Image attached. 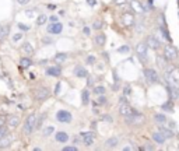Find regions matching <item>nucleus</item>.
Here are the masks:
<instances>
[{"label":"nucleus","instance_id":"1","mask_svg":"<svg viewBox=\"0 0 179 151\" xmlns=\"http://www.w3.org/2000/svg\"><path fill=\"white\" fill-rule=\"evenodd\" d=\"M35 125H37V116H35L34 113L28 115L27 119H25V122H24L23 131H24L25 134H31V133L35 130Z\"/></svg>","mask_w":179,"mask_h":151},{"label":"nucleus","instance_id":"2","mask_svg":"<svg viewBox=\"0 0 179 151\" xmlns=\"http://www.w3.org/2000/svg\"><path fill=\"white\" fill-rule=\"evenodd\" d=\"M164 57H165L168 62L176 60V59H178V50H176V48H174L172 45H167L164 48Z\"/></svg>","mask_w":179,"mask_h":151},{"label":"nucleus","instance_id":"3","mask_svg":"<svg viewBox=\"0 0 179 151\" xmlns=\"http://www.w3.org/2000/svg\"><path fill=\"white\" fill-rule=\"evenodd\" d=\"M56 119L59 120V122H62V123H70V122H71V119H73V116H71V113H70L69 110L60 109V110H57Z\"/></svg>","mask_w":179,"mask_h":151},{"label":"nucleus","instance_id":"4","mask_svg":"<svg viewBox=\"0 0 179 151\" xmlns=\"http://www.w3.org/2000/svg\"><path fill=\"white\" fill-rule=\"evenodd\" d=\"M147 50H148V46H147L146 42H138L137 46H136V53H137V56L141 60L147 59Z\"/></svg>","mask_w":179,"mask_h":151},{"label":"nucleus","instance_id":"5","mask_svg":"<svg viewBox=\"0 0 179 151\" xmlns=\"http://www.w3.org/2000/svg\"><path fill=\"white\" fill-rule=\"evenodd\" d=\"M134 112H136V110L132 109V106L129 105V104H126V102L120 104V106H119V115L123 116V118H129V116L133 115Z\"/></svg>","mask_w":179,"mask_h":151},{"label":"nucleus","instance_id":"6","mask_svg":"<svg viewBox=\"0 0 179 151\" xmlns=\"http://www.w3.org/2000/svg\"><path fill=\"white\" fill-rule=\"evenodd\" d=\"M143 73H144V77H146L150 83H158L159 81L158 73H157L154 69H144Z\"/></svg>","mask_w":179,"mask_h":151},{"label":"nucleus","instance_id":"7","mask_svg":"<svg viewBox=\"0 0 179 151\" xmlns=\"http://www.w3.org/2000/svg\"><path fill=\"white\" fill-rule=\"evenodd\" d=\"M48 97H49V90L46 87L37 88V91H35V99L37 101H45V99H48Z\"/></svg>","mask_w":179,"mask_h":151},{"label":"nucleus","instance_id":"8","mask_svg":"<svg viewBox=\"0 0 179 151\" xmlns=\"http://www.w3.org/2000/svg\"><path fill=\"white\" fill-rule=\"evenodd\" d=\"M62 31H63V25L60 23H52L48 27V32L52 34V35H59Z\"/></svg>","mask_w":179,"mask_h":151},{"label":"nucleus","instance_id":"9","mask_svg":"<svg viewBox=\"0 0 179 151\" xmlns=\"http://www.w3.org/2000/svg\"><path fill=\"white\" fill-rule=\"evenodd\" d=\"M147 46L148 48H151V49H154V50H157L161 46V44H159V41H158V38H155L154 35H150V37H147Z\"/></svg>","mask_w":179,"mask_h":151},{"label":"nucleus","instance_id":"10","mask_svg":"<svg viewBox=\"0 0 179 151\" xmlns=\"http://www.w3.org/2000/svg\"><path fill=\"white\" fill-rule=\"evenodd\" d=\"M122 23H123V25H126V27H132V25L134 24V16L132 13H123Z\"/></svg>","mask_w":179,"mask_h":151},{"label":"nucleus","instance_id":"11","mask_svg":"<svg viewBox=\"0 0 179 151\" xmlns=\"http://www.w3.org/2000/svg\"><path fill=\"white\" fill-rule=\"evenodd\" d=\"M127 120L126 122L127 123H130V125H138V123H141L143 122V116L140 113H137V112H134L133 115H130V116H129V118H126Z\"/></svg>","mask_w":179,"mask_h":151},{"label":"nucleus","instance_id":"12","mask_svg":"<svg viewBox=\"0 0 179 151\" xmlns=\"http://www.w3.org/2000/svg\"><path fill=\"white\" fill-rule=\"evenodd\" d=\"M73 73L76 77H80V78H84V77H88V71H87L83 66H76L73 70Z\"/></svg>","mask_w":179,"mask_h":151},{"label":"nucleus","instance_id":"13","mask_svg":"<svg viewBox=\"0 0 179 151\" xmlns=\"http://www.w3.org/2000/svg\"><path fill=\"white\" fill-rule=\"evenodd\" d=\"M151 137H153V140H154L155 144H164V143H165V140H167V139H165V136L161 133V130L154 131Z\"/></svg>","mask_w":179,"mask_h":151},{"label":"nucleus","instance_id":"14","mask_svg":"<svg viewBox=\"0 0 179 151\" xmlns=\"http://www.w3.org/2000/svg\"><path fill=\"white\" fill-rule=\"evenodd\" d=\"M81 136H83V143H84V146L86 147H90V146H93V143H94V137H93V134L90 133V131H83L81 133Z\"/></svg>","mask_w":179,"mask_h":151},{"label":"nucleus","instance_id":"15","mask_svg":"<svg viewBox=\"0 0 179 151\" xmlns=\"http://www.w3.org/2000/svg\"><path fill=\"white\" fill-rule=\"evenodd\" d=\"M46 74L50 76V77H59L62 74L60 66H52V67H49V69L46 70Z\"/></svg>","mask_w":179,"mask_h":151},{"label":"nucleus","instance_id":"16","mask_svg":"<svg viewBox=\"0 0 179 151\" xmlns=\"http://www.w3.org/2000/svg\"><path fill=\"white\" fill-rule=\"evenodd\" d=\"M55 137H56L57 143H66V141L69 140V134H67L66 131H57Z\"/></svg>","mask_w":179,"mask_h":151},{"label":"nucleus","instance_id":"17","mask_svg":"<svg viewBox=\"0 0 179 151\" xmlns=\"http://www.w3.org/2000/svg\"><path fill=\"white\" fill-rule=\"evenodd\" d=\"M130 7L134 10V13H143L144 11V7L141 6V3H138L137 0H132Z\"/></svg>","mask_w":179,"mask_h":151},{"label":"nucleus","instance_id":"18","mask_svg":"<svg viewBox=\"0 0 179 151\" xmlns=\"http://www.w3.org/2000/svg\"><path fill=\"white\" fill-rule=\"evenodd\" d=\"M21 49H23V52L24 53H27L28 56H31V55L34 53V48H32V45H31L29 42H24L23 46H21Z\"/></svg>","mask_w":179,"mask_h":151},{"label":"nucleus","instance_id":"19","mask_svg":"<svg viewBox=\"0 0 179 151\" xmlns=\"http://www.w3.org/2000/svg\"><path fill=\"white\" fill-rule=\"evenodd\" d=\"M11 141H13V139L11 137H7L6 136V139H0V148L3 150V148H8L10 146H11Z\"/></svg>","mask_w":179,"mask_h":151},{"label":"nucleus","instance_id":"20","mask_svg":"<svg viewBox=\"0 0 179 151\" xmlns=\"http://www.w3.org/2000/svg\"><path fill=\"white\" fill-rule=\"evenodd\" d=\"M105 41H106L105 34H98L97 37H95V45L97 46H104L105 45Z\"/></svg>","mask_w":179,"mask_h":151},{"label":"nucleus","instance_id":"21","mask_svg":"<svg viewBox=\"0 0 179 151\" xmlns=\"http://www.w3.org/2000/svg\"><path fill=\"white\" fill-rule=\"evenodd\" d=\"M8 125L11 127H17L20 125V118H18L17 115H11V116L8 118Z\"/></svg>","mask_w":179,"mask_h":151},{"label":"nucleus","instance_id":"22","mask_svg":"<svg viewBox=\"0 0 179 151\" xmlns=\"http://www.w3.org/2000/svg\"><path fill=\"white\" fill-rule=\"evenodd\" d=\"M159 130H161V133L165 136V139H172V137L175 136V133H174V131H172L169 127H161Z\"/></svg>","mask_w":179,"mask_h":151},{"label":"nucleus","instance_id":"23","mask_svg":"<svg viewBox=\"0 0 179 151\" xmlns=\"http://www.w3.org/2000/svg\"><path fill=\"white\" fill-rule=\"evenodd\" d=\"M154 120L158 123V125H164L165 122H168L167 118H165V115H162V113H155L154 115Z\"/></svg>","mask_w":179,"mask_h":151},{"label":"nucleus","instance_id":"24","mask_svg":"<svg viewBox=\"0 0 179 151\" xmlns=\"http://www.w3.org/2000/svg\"><path fill=\"white\" fill-rule=\"evenodd\" d=\"M20 65H21V67H24V69H28L29 66H32V60H31L29 57H21Z\"/></svg>","mask_w":179,"mask_h":151},{"label":"nucleus","instance_id":"25","mask_svg":"<svg viewBox=\"0 0 179 151\" xmlns=\"http://www.w3.org/2000/svg\"><path fill=\"white\" fill-rule=\"evenodd\" d=\"M105 146H106L108 148H115L116 146H118V139H116V137H111V139L106 140Z\"/></svg>","mask_w":179,"mask_h":151},{"label":"nucleus","instance_id":"26","mask_svg":"<svg viewBox=\"0 0 179 151\" xmlns=\"http://www.w3.org/2000/svg\"><path fill=\"white\" fill-rule=\"evenodd\" d=\"M67 59V53H56L55 55V62H57V63H63V62Z\"/></svg>","mask_w":179,"mask_h":151},{"label":"nucleus","instance_id":"27","mask_svg":"<svg viewBox=\"0 0 179 151\" xmlns=\"http://www.w3.org/2000/svg\"><path fill=\"white\" fill-rule=\"evenodd\" d=\"M155 60H157V63H158V66L159 67H161V69H165V65H167V59H165V57H162V56H157L155 57Z\"/></svg>","mask_w":179,"mask_h":151},{"label":"nucleus","instance_id":"28","mask_svg":"<svg viewBox=\"0 0 179 151\" xmlns=\"http://www.w3.org/2000/svg\"><path fill=\"white\" fill-rule=\"evenodd\" d=\"M81 97H83V104L87 105V104L90 102V92H88V90H83Z\"/></svg>","mask_w":179,"mask_h":151},{"label":"nucleus","instance_id":"29","mask_svg":"<svg viewBox=\"0 0 179 151\" xmlns=\"http://www.w3.org/2000/svg\"><path fill=\"white\" fill-rule=\"evenodd\" d=\"M8 35V27H3L0 28V41H4V38Z\"/></svg>","mask_w":179,"mask_h":151},{"label":"nucleus","instance_id":"30","mask_svg":"<svg viewBox=\"0 0 179 151\" xmlns=\"http://www.w3.org/2000/svg\"><path fill=\"white\" fill-rule=\"evenodd\" d=\"M46 21H48V17L45 16V14H41V16L37 18V24H38V25H44Z\"/></svg>","mask_w":179,"mask_h":151},{"label":"nucleus","instance_id":"31","mask_svg":"<svg viewBox=\"0 0 179 151\" xmlns=\"http://www.w3.org/2000/svg\"><path fill=\"white\" fill-rule=\"evenodd\" d=\"M94 92H95L97 95H99V94H105V87H102V86L94 87Z\"/></svg>","mask_w":179,"mask_h":151},{"label":"nucleus","instance_id":"32","mask_svg":"<svg viewBox=\"0 0 179 151\" xmlns=\"http://www.w3.org/2000/svg\"><path fill=\"white\" fill-rule=\"evenodd\" d=\"M162 109L164 110H168V112H174V105H172V102H167V104H164L162 105Z\"/></svg>","mask_w":179,"mask_h":151},{"label":"nucleus","instance_id":"33","mask_svg":"<svg viewBox=\"0 0 179 151\" xmlns=\"http://www.w3.org/2000/svg\"><path fill=\"white\" fill-rule=\"evenodd\" d=\"M55 131V127L53 126H48V127H45V130H44V136H50Z\"/></svg>","mask_w":179,"mask_h":151},{"label":"nucleus","instance_id":"34","mask_svg":"<svg viewBox=\"0 0 179 151\" xmlns=\"http://www.w3.org/2000/svg\"><path fill=\"white\" fill-rule=\"evenodd\" d=\"M159 29H161V32H162V35H164V37H165V39H168V42H172L171 37H169V32H168L167 29L164 28V27H161V28H159Z\"/></svg>","mask_w":179,"mask_h":151},{"label":"nucleus","instance_id":"35","mask_svg":"<svg viewBox=\"0 0 179 151\" xmlns=\"http://www.w3.org/2000/svg\"><path fill=\"white\" fill-rule=\"evenodd\" d=\"M102 25H104V23H102L101 20H95V21H94V28H95V29H101Z\"/></svg>","mask_w":179,"mask_h":151},{"label":"nucleus","instance_id":"36","mask_svg":"<svg viewBox=\"0 0 179 151\" xmlns=\"http://www.w3.org/2000/svg\"><path fill=\"white\" fill-rule=\"evenodd\" d=\"M129 50H130V48H129V46H127V45H123V46H120V48L118 49V52H119V53H127Z\"/></svg>","mask_w":179,"mask_h":151},{"label":"nucleus","instance_id":"37","mask_svg":"<svg viewBox=\"0 0 179 151\" xmlns=\"http://www.w3.org/2000/svg\"><path fill=\"white\" fill-rule=\"evenodd\" d=\"M97 101H98V104H101V105H104V104L106 102L105 95H104V94H99V95H98V99H97Z\"/></svg>","mask_w":179,"mask_h":151},{"label":"nucleus","instance_id":"38","mask_svg":"<svg viewBox=\"0 0 179 151\" xmlns=\"http://www.w3.org/2000/svg\"><path fill=\"white\" fill-rule=\"evenodd\" d=\"M101 119H102V120H105V122H108V123H112V122H114L112 116H109V115H102Z\"/></svg>","mask_w":179,"mask_h":151},{"label":"nucleus","instance_id":"39","mask_svg":"<svg viewBox=\"0 0 179 151\" xmlns=\"http://www.w3.org/2000/svg\"><path fill=\"white\" fill-rule=\"evenodd\" d=\"M7 136V129L4 126H2L0 127V139H3V137H6Z\"/></svg>","mask_w":179,"mask_h":151},{"label":"nucleus","instance_id":"40","mask_svg":"<svg viewBox=\"0 0 179 151\" xmlns=\"http://www.w3.org/2000/svg\"><path fill=\"white\" fill-rule=\"evenodd\" d=\"M78 148L76 147V146H66V147H63V151H77Z\"/></svg>","mask_w":179,"mask_h":151},{"label":"nucleus","instance_id":"41","mask_svg":"<svg viewBox=\"0 0 179 151\" xmlns=\"http://www.w3.org/2000/svg\"><path fill=\"white\" fill-rule=\"evenodd\" d=\"M21 38H23V34H16V35H14V37H13V42H17V41H20Z\"/></svg>","mask_w":179,"mask_h":151},{"label":"nucleus","instance_id":"42","mask_svg":"<svg viewBox=\"0 0 179 151\" xmlns=\"http://www.w3.org/2000/svg\"><path fill=\"white\" fill-rule=\"evenodd\" d=\"M18 28H20L21 31H28L29 27L28 25H24V24H21V23H18Z\"/></svg>","mask_w":179,"mask_h":151},{"label":"nucleus","instance_id":"43","mask_svg":"<svg viewBox=\"0 0 179 151\" xmlns=\"http://www.w3.org/2000/svg\"><path fill=\"white\" fill-rule=\"evenodd\" d=\"M87 63H88V65H94V63H95V57H94V56H88V57H87Z\"/></svg>","mask_w":179,"mask_h":151},{"label":"nucleus","instance_id":"44","mask_svg":"<svg viewBox=\"0 0 179 151\" xmlns=\"http://www.w3.org/2000/svg\"><path fill=\"white\" fill-rule=\"evenodd\" d=\"M115 4H118V6H123V4H126V0H114Z\"/></svg>","mask_w":179,"mask_h":151},{"label":"nucleus","instance_id":"45","mask_svg":"<svg viewBox=\"0 0 179 151\" xmlns=\"http://www.w3.org/2000/svg\"><path fill=\"white\" fill-rule=\"evenodd\" d=\"M83 32H84V35H87V37H88L90 34H91V29H90L88 27H84V29H83Z\"/></svg>","mask_w":179,"mask_h":151},{"label":"nucleus","instance_id":"46","mask_svg":"<svg viewBox=\"0 0 179 151\" xmlns=\"http://www.w3.org/2000/svg\"><path fill=\"white\" fill-rule=\"evenodd\" d=\"M60 87H62V84H60V83H57V84H56V88H55V94H59V91H60Z\"/></svg>","mask_w":179,"mask_h":151},{"label":"nucleus","instance_id":"47","mask_svg":"<svg viewBox=\"0 0 179 151\" xmlns=\"http://www.w3.org/2000/svg\"><path fill=\"white\" fill-rule=\"evenodd\" d=\"M49 21H50V23H57V17L56 16H52L50 18H49Z\"/></svg>","mask_w":179,"mask_h":151},{"label":"nucleus","instance_id":"48","mask_svg":"<svg viewBox=\"0 0 179 151\" xmlns=\"http://www.w3.org/2000/svg\"><path fill=\"white\" fill-rule=\"evenodd\" d=\"M87 3H88L90 6H95V4H97V2H95V0H87Z\"/></svg>","mask_w":179,"mask_h":151},{"label":"nucleus","instance_id":"49","mask_svg":"<svg viewBox=\"0 0 179 151\" xmlns=\"http://www.w3.org/2000/svg\"><path fill=\"white\" fill-rule=\"evenodd\" d=\"M17 2H18L20 4H27V3H29L31 0H17Z\"/></svg>","mask_w":179,"mask_h":151},{"label":"nucleus","instance_id":"50","mask_svg":"<svg viewBox=\"0 0 179 151\" xmlns=\"http://www.w3.org/2000/svg\"><path fill=\"white\" fill-rule=\"evenodd\" d=\"M172 95H175L176 98H179V87H178V88H175V92H174Z\"/></svg>","mask_w":179,"mask_h":151},{"label":"nucleus","instance_id":"51","mask_svg":"<svg viewBox=\"0 0 179 151\" xmlns=\"http://www.w3.org/2000/svg\"><path fill=\"white\" fill-rule=\"evenodd\" d=\"M52 39H48V38H44V44H52Z\"/></svg>","mask_w":179,"mask_h":151},{"label":"nucleus","instance_id":"52","mask_svg":"<svg viewBox=\"0 0 179 151\" xmlns=\"http://www.w3.org/2000/svg\"><path fill=\"white\" fill-rule=\"evenodd\" d=\"M119 102H120V104L126 102V97H125V95H122V97H120V99H119Z\"/></svg>","mask_w":179,"mask_h":151},{"label":"nucleus","instance_id":"53","mask_svg":"<svg viewBox=\"0 0 179 151\" xmlns=\"http://www.w3.org/2000/svg\"><path fill=\"white\" fill-rule=\"evenodd\" d=\"M25 13H27V16H28V17H32V16H34V11H32V10H31V11H28V10H27Z\"/></svg>","mask_w":179,"mask_h":151},{"label":"nucleus","instance_id":"54","mask_svg":"<svg viewBox=\"0 0 179 151\" xmlns=\"http://www.w3.org/2000/svg\"><path fill=\"white\" fill-rule=\"evenodd\" d=\"M123 150H134V147H132V146H126V147H123Z\"/></svg>","mask_w":179,"mask_h":151},{"label":"nucleus","instance_id":"55","mask_svg":"<svg viewBox=\"0 0 179 151\" xmlns=\"http://www.w3.org/2000/svg\"><path fill=\"white\" fill-rule=\"evenodd\" d=\"M48 8H50V10H55V8H56V6H55V4H49Z\"/></svg>","mask_w":179,"mask_h":151},{"label":"nucleus","instance_id":"56","mask_svg":"<svg viewBox=\"0 0 179 151\" xmlns=\"http://www.w3.org/2000/svg\"><path fill=\"white\" fill-rule=\"evenodd\" d=\"M2 126H4V119L0 118V127H2Z\"/></svg>","mask_w":179,"mask_h":151},{"label":"nucleus","instance_id":"57","mask_svg":"<svg viewBox=\"0 0 179 151\" xmlns=\"http://www.w3.org/2000/svg\"><path fill=\"white\" fill-rule=\"evenodd\" d=\"M93 78H88V86H93Z\"/></svg>","mask_w":179,"mask_h":151},{"label":"nucleus","instance_id":"58","mask_svg":"<svg viewBox=\"0 0 179 151\" xmlns=\"http://www.w3.org/2000/svg\"><path fill=\"white\" fill-rule=\"evenodd\" d=\"M178 148H179V144H178Z\"/></svg>","mask_w":179,"mask_h":151}]
</instances>
